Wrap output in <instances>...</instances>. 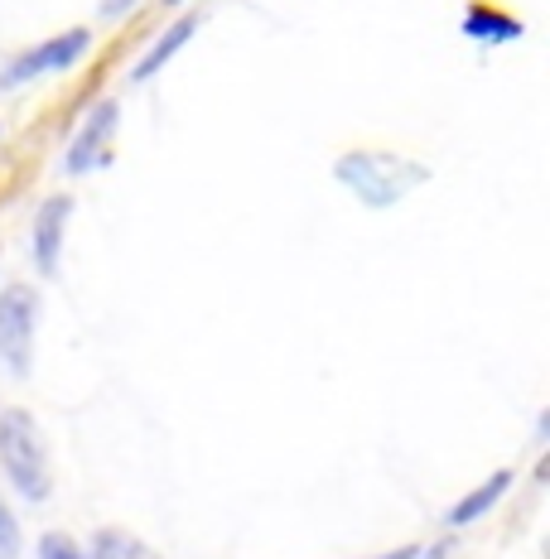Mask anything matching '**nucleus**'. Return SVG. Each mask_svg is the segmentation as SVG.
<instances>
[{
	"label": "nucleus",
	"instance_id": "nucleus-1",
	"mask_svg": "<svg viewBox=\"0 0 550 559\" xmlns=\"http://www.w3.org/2000/svg\"><path fill=\"white\" fill-rule=\"evenodd\" d=\"M333 179L343 183L362 207L386 213V207L406 203L416 189H425L430 165H420V159H411V155H396V150L362 145V150H343V155L333 159Z\"/></svg>",
	"mask_w": 550,
	"mask_h": 559
},
{
	"label": "nucleus",
	"instance_id": "nucleus-2",
	"mask_svg": "<svg viewBox=\"0 0 550 559\" xmlns=\"http://www.w3.org/2000/svg\"><path fill=\"white\" fill-rule=\"evenodd\" d=\"M0 468H5L10 487L25 502H49L54 477H49V453H44L39 419L25 405H5L0 411Z\"/></svg>",
	"mask_w": 550,
	"mask_h": 559
},
{
	"label": "nucleus",
	"instance_id": "nucleus-3",
	"mask_svg": "<svg viewBox=\"0 0 550 559\" xmlns=\"http://www.w3.org/2000/svg\"><path fill=\"white\" fill-rule=\"evenodd\" d=\"M34 337H39V289L15 280L0 289V367L15 381L34 371Z\"/></svg>",
	"mask_w": 550,
	"mask_h": 559
},
{
	"label": "nucleus",
	"instance_id": "nucleus-4",
	"mask_svg": "<svg viewBox=\"0 0 550 559\" xmlns=\"http://www.w3.org/2000/svg\"><path fill=\"white\" fill-rule=\"evenodd\" d=\"M87 53H92V29L68 25V29L49 34L44 44H30V49H20L10 58V63L0 68V92H15V87L34 83V78H49V73H68V68H78Z\"/></svg>",
	"mask_w": 550,
	"mask_h": 559
},
{
	"label": "nucleus",
	"instance_id": "nucleus-5",
	"mask_svg": "<svg viewBox=\"0 0 550 559\" xmlns=\"http://www.w3.org/2000/svg\"><path fill=\"white\" fill-rule=\"evenodd\" d=\"M116 126H121V102H116V97H102L97 107L87 111L83 131L73 135V145H68L63 169H68V174L107 169V165H112V145H116Z\"/></svg>",
	"mask_w": 550,
	"mask_h": 559
},
{
	"label": "nucleus",
	"instance_id": "nucleus-6",
	"mask_svg": "<svg viewBox=\"0 0 550 559\" xmlns=\"http://www.w3.org/2000/svg\"><path fill=\"white\" fill-rule=\"evenodd\" d=\"M73 223V198L68 193H49L34 213V265L44 280H58L63 271V231Z\"/></svg>",
	"mask_w": 550,
	"mask_h": 559
},
{
	"label": "nucleus",
	"instance_id": "nucleus-7",
	"mask_svg": "<svg viewBox=\"0 0 550 559\" xmlns=\"http://www.w3.org/2000/svg\"><path fill=\"white\" fill-rule=\"evenodd\" d=\"M459 29H464V39L483 44V49H502V44H512V39H522V34H526V25L512 15V10L488 5V0H473V5L464 10Z\"/></svg>",
	"mask_w": 550,
	"mask_h": 559
},
{
	"label": "nucleus",
	"instance_id": "nucleus-8",
	"mask_svg": "<svg viewBox=\"0 0 550 559\" xmlns=\"http://www.w3.org/2000/svg\"><path fill=\"white\" fill-rule=\"evenodd\" d=\"M198 25H203V15H179V20H169V29L160 34L155 44H150V53H140L136 63H131V73H126V83L140 87V83H150V78L160 73L165 63H174L179 58V49L198 34Z\"/></svg>",
	"mask_w": 550,
	"mask_h": 559
},
{
	"label": "nucleus",
	"instance_id": "nucleus-9",
	"mask_svg": "<svg viewBox=\"0 0 550 559\" xmlns=\"http://www.w3.org/2000/svg\"><path fill=\"white\" fill-rule=\"evenodd\" d=\"M507 487H512V468H498L493 477H483V483H478L473 492H464L459 502L444 511V521H449L454 531H459V526H473V521H483L488 511H493L502 497H507Z\"/></svg>",
	"mask_w": 550,
	"mask_h": 559
},
{
	"label": "nucleus",
	"instance_id": "nucleus-10",
	"mask_svg": "<svg viewBox=\"0 0 550 559\" xmlns=\"http://www.w3.org/2000/svg\"><path fill=\"white\" fill-rule=\"evenodd\" d=\"M92 559H160L155 550H150L140 535H131L126 526H102L97 535H92Z\"/></svg>",
	"mask_w": 550,
	"mask_h": 559
},
{
	"label": "nucleus",
	"instance_id": "nucleus-11",
	"mask_svg": "<svg viewBox=\"0 0 550 559\" xmlns=\"http://www.w3.org/2000/svg\"><path fill=\"white\" fill-rule=\"evenodd\" d=\"M25 550V531H20V516L10 511V502L0 497V559H20Z\"/></svg>",
	"mask_w": 550,
	"mask_h": 559
},
{
	"label": "nucleus",
	"instance_id": "nucleus-12",
	"mask_svg": "<svg viewBox=\"0 0 550 559\" xmlns=\"http://www.w3.org/2000/svg\"><path fill=\"white\" fill-rule=\"evenodd\" d=\"M39 559H92V555L73 540V535H63V531H44V535H39Z\"/></svg>",
	"mask_w": 550,
	"mask_h": 559
},
{
	"label": "nucleus",
	"instance_id": "nucleus-13",
	"mask_svg": "<svg viewBox=\"0 0 550 559\" xmlns=\"http://www.w3.org/2000/svg\"><path fill=\"white\" fill-rule=\"evenodd\" d=\"M140 5V0H102V20H126V15H131V10Z\"/></svg>",
	"mask_w": 550,
	"mask_h": 559
},
{
	"label": "nucleus",
	"instance_id": "nucleus-14",
	"mask_svg": "<svg viewBox=\"0 0 550 559\" xmlns=\"http://www.w3.org/2000/svg\"><path fill=\"white\" fill-rule=\"evenodd\" d=\"M372 559H420V545H396V550H382Z\"/></svg>",
	"mask_w": 550,
	"mask_h": 559
},
{
	"label": "nucleus",
	"instance_id": "nucleus-15",
	"mask_svg": "<svg viewBox=\"0 0 550 559\" xmlns=\"http://www.w3.org/2000/svg\"><path fill=\"white\" fill-rule=\"evenodd\" d=\"M550 439V411H541V419H536V444H546Z\"/></svg>",
	"mask_w": 550,
	"mask_h": 559
},
{
	"label": "nucleus",
	"instance_id": "nucleus-16",
	"mask_svg": "<svg viewBox=\"0 0 550 559\" xmlns=\"http://www.w3.org/2000/svg\"><path fill=\"white\" fill-rule=\"evenodd\" d=\"M169 5H184V0H169Z\"/></svg>",
	"mask_w": 550,
	"mask_h": 559
}]
</instances>
